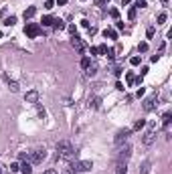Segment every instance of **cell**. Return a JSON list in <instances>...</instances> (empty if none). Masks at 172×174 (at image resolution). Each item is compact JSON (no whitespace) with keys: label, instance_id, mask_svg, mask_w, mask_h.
Instances as JSON below:
<instances>
[{"label":"cell","instance_id":"40","mask_svg":"<svg viewBox=\"0 0 172 174\" xmlns=\"http://www.w3.org/2000/svg\"><path fill=\"white\" fill-rule=\"evenodd\" d=\"M113 75H115V77H119V75H122V69L115 67V69H113Z\"/></svg>","mask_w":172,"mask_h":174},{"label":"cell","instance_id":"2","mask_svg":"<svg viewBox=\"0 0 172 174\" xmlns=\"http://www.w3.org/2000/svg\"><path fill=\"white\" fill-rule=\"evenodd\" d=\"M69 168L73 170V172H89V170L93 168V162L91 160H75Z\"/></svg>","mask_w":172,"mask_h":174},{"label":"cell","instance_id":"25","mask_svg":"<svg viewBox=\"0 0 172 174\" xmlns=\"http://www.w3.org/2000/svg\"><path fill=\"white\" fill-rule=\"evenodd\" d=\"M105 57H108L109 61H113V59H115V51H113V49H108V51H105Z\"/></svg>","mask_w":172,"mask_h":174},{"label":"cell","instance_id":"28","mask_svg":"<svg viewBox=\"0 0 172 174\" xmlns=\"http://www.w3.org/2000/svg\"><path fill=\"white\" fill-rule=\"evenodd\" d=\"M166 22V12H160L158 14V24H164Z\"/></svg>","mask_w":172,"mask_h":174},{"label":"cell","instance_id":"31","mask_svg":"<svg viewBox=\"0 0 172 174\" xmlns=\"http://www.w3.org/2000/svg\"><path fill=\"white\" fill-rule=\"evenodd\" d=\"M45 8H47V10L55 8V0H47V2H45Z\"/></svg>","mask_w":172,"mask_h":174},{"label":"cell","instance_id":"39","mask_svg":"<svg viewBox=\"0 0 172 174\" xmlns=\"http://www.w3.org/2000/svg\"><path fill=\"white\" fill-rule=\"evenodd\" d=\"M164 49H166V45H164V43H162V45H160V49H158V57H160V55H162V53H164Z\"/></svg>","mask_w":172,"mask_h":174},{"label":"cell","instance_id":"45","mask_svg":"<svg viewBox=\"0 0 172 174\" xmlns=\"http://www.w3.org/2000/svg\"><path fill=\"white\" fill-rule=\"evenodd\" d=\"M0 174H2V166H0Z\"/></svg>","mask_w":172,"mask_h":174},{"label":"cell","instance_id":"9","mask_svg":"<svg viewBox=\"0 0 172 174\" xmlns=\"http://www.w3.org/2000/svg\"><path fill=\"white\" fill-rule=\"evenodd\" d=\"M71 45H73V47L77 49L79 53H85V43H83L81 39H79L77 34H73V39H71Z\"/></svg>","mask_w":172,"mask_h":174},{"label":"cell","instance_id":"42","mask_svg":"<svg viewBox=\"0 0 172 174\" xmlns=\"http://www.w3.org/2000/svg\"><path fill=\"white\" fill-rule=\"evenodd\" d=\"M91 55H99V49L97 47H91Z\"/></svg>","mask_w":172,"mask_h":174},{"label":"cell","instance_id":"47","mask_svg":"<svg viewBox=\"0 0 172 174\" xmlns=\"http://www.w3.org/2000/svg\"><path fill=\"white\" fill-rule=\"evenodd\" d=\"M83 2H85V0H83Z\"/></svg>","mask_w":172,"mask_h":174},{"label":"cell","instance_id":"41","mask_svg":"<svg viewBox=\"0 0 172 174\" xmlns=\"http://www.w3.org/2000/svg\"><path fill=\"white\" fill-rule=\"evenodd\" d=\"M81 26H83V29H89V20H81Z\"/></svg>","mask_w":172,"mask_h":174},{"label":"cell","instance_id":"33","mask_svg":"<svg viewBox=\"0 0 172 174\" xmlns=\"http://www.w3.org/2000/svg\"><path fill=\"white\" fill-rule=\"evenodd\" d=\"M109 14H111V18H118V16H119V10L118 8H111V10H109Z\"/></svg>","mask_w":172,"mask_h":174},{"label":"cell","instance_id":"30","mask_svg":"<svg viewBox=\"0 0 172 174\" xmlns=\"http://www.w3.org/2000/svg\"><path fill=\"white\" fill-rule=\"evenodd\" d=\"M146 0H136V8H146Z\"/></svg>","mask_w":172,"mask_h":174},{"label":"cell","instance_id":"5","mask_svg":"<svg viewBox=\"0 0 172 174\" xmlns=\"http://www.w3.org/2000/svg\"><path fill=\"white\" fill-rule=\"evenodd\" d=\"M25 34L29 37V39H37V37L41 34V26L37 22H29L25 26Z\"/></svg>","mask_w":172,"mask_h":174},{"label":"cell","instance_id":"34","mask_svg":"<svg viewBox=\"0 0 172 174\" xmlns=\"http://www.w3.org/2000/svg\"><path fill=\"white\" fill-rule=\"evenodd\" d=\"M20 170V166L16 164V162H12V164H10V172H18Z\"/></svg>","mask_w":172,"mask_h":174},{"label":"cell","instance_id":"3","mask_svg":"<svg viewBox=\"0 0 172 174\" xmlns=\"http://www.w3.org/2000/svg\"><path fill=\"white\" fill-rule=\"evenodd\" d=\"M130 134H132V130H128V128H123V130H119L118 134H115V146H123V144H128V140H130Z\"/></svg>","mask_w":172,"mask_h":174},{"label":"cell","instance_id":"38","mask_svg":"<svg viewBox=\"0 0 172 174\" xmlns=\"http://www.w3.org/2000/svg\"><path fill=\"white\" fill-rule=\"evenodd\" d=\"M43 174H59V172H57V170H55V168H49V170H45Z\"/></svg>","mask_w":172,"mask_h":174},{"label":"cell","instance_id":"19","mask_svg":"<svg viewBox=\"0 0 172 174\" xmlns=\"http://www.w3.org/2000/svg\"><path fill=\"white\" fill-rule=\"evenodd\" d=\"M20 170H22V174H30L33 172V166H30V162H25V164L20 166Z\"/></svg>","mask_w":172,"mask_h":174},{"label":"cell","instance_id":"7","mask_svg":"<svg viewBox=\"0 0 172 174\" xmlns=\"http://www.w3.org/2000/svg\"><path fill=\"white\" fill-rule=\"evenodd\" d=\"M156 105H158V93H152L150 97L144 99V111H152Z\"/></svg>","mask_w":172,"mask_h":174},{"label":"cell","instance_id":"32","mask_svg":"<svg viewBox=\"0 0 172 174\" xmlns=\"http://www.w3.org/2000/svg\"><path fill=\"white\" fill-rule=\"evenodd\" d=\"M138 51H140V53H146V51H148V43H140Z\"/></svg>","mask_w":172,"mask_h":174},{"label":"cell","instance_id":"4","mask_svg":"<svg viewBox=\"0 0 172 174\" xmlns=\"http://www.w3.org/2000/svg\"><path fill=\"white\" fill-rule=\"evenodd\" d=\"M47 158V150L45 148H39V150H34V152H30V164H41L43 160Z\"/></svg>","mask_w":172,"mask_h":174},{"label":"cell","instance_id":"27","mask_svg":"<svg viewBox=\"0 0 172 174\" xmlns=\"http://www.w3.org/2000/svg\"><path fill=\"white\" fill-rule=\"evenodd\" d=\"M89 63H91V59H89V57H83V59H81V67H83V69H87Z\"/></svg>","mask_w":172,"mask_h":174},{"label":"cell","instance_id":"16","mask_svg":"<svg viewBox=\"0 0 172 174\" xmlns=\"http://www.w3.org/2000/svg\"><path fill=\"white\" fill-rule=\"evenodd\" d=\"M53 26H55L57 30H63V29H65V20H61V18H55V20H53Z\"/></svg>","mask_w":172,"mask_h":174},{"label":"cell","instance_id":"35","mask_svg":"<svg viewBox=\"0 0 172 174\" xmlns=\"http://www.w3.org/2000/svg\"><path fill=\"white\" fill-rule=\"evenodd\" d=\"M99 55H105V51H108V47H105V45H99Z\"/></svg>","mask_w":172,"mask_h":174},{"label":"cell","instance_id":"15","mask_svg":"<svg viewBox=\"0 0 172 174\" xmlns=\"http://www.w3.org/2000/svg\"><path fill=\"white\" fill-rule=\"evenodd\" d=\"M2 24H4V26H14L16 24V16H6V18L2 20Z\"/></svg>","mask_w":172,"mask_h":174},{"label":"cell","instance_id":"26","mask_svg":"<svg viewBox=\"0 0 172 174\" xmlns=\"http://www.w3.org/2000/svg\"><path fill=\"white\" fill-rule=\"evenodd\" d=\"M140 61H142V57H138V55H136V57H132V59H130V63H132L134 67H138V65H140Z\"/></svg>","mask_w":172,"mask_h":174},{"label":"cell","instance_id":"21","mask_svg":"<svg viewBox=\"0 0 172 174\" xmlns=\"http://www.w3.org/2000/svg\"><path fill=\"white\" fill-rule=\"evenodd\" d=\"M144 126H146V120H138L136 124H134V130H136V132H140Z\"/></svg>","mask_w":172,"mask_h":174},{"label":"cell","instance_id":"10","mask_svg":"<svg viewBox=\"0 0 172 174\" xmlns=\"http://www.w3.org/2000/svg\"><path fill=\"white\" fill-rule=\"evenodd\" d=\"M115 174H128V162L118 160V164H115Z\"/></svg>","mask_w":172,"mask_h":174},{"label":"cell","instance_id":"12","mask_svg":"<svg viewBox=\"0 0 172 174\" xmlns=\"http://www.w3.org/2000/svg\"><path fill=\"white\" fill-rule=\"evenodd\" d=\"M37 14V8H34V6H29V8L25 10V12H22V16H25V20H29V18H33V16Z\"/></svg>","mask_w":172,"mask_h":174},{"label":"cell","instance_id":"23","mask_svg":"<svg viewBox=\"0 0 172 174\" xmlns=\"http://www.w3.org/2000/svg\"><path fill=\"white\" fill-rule=\"evenodd\" d=\"M99 103H101V99H99V97H93V99H89V105L95 107V109L99 107Z\"/></svg>","mask_w":172,"mask_h":174},{"label":"cell","instance_id":"14","mask_svg":"<svg viewBox=\"0 0 172 174\" xmlns=\"http://www.w3.org/2000/svg\"><path fill=\"white\" fill-rule=\"evenodd\" d=\"M103 37H105V39H118V33L113 29H105L103 30Z\"/></svg>","mask_w":172,"mask_h":174},{"label":"cell","instance_id":"29","mask_svg":"<svg viewBox=\"0 0 172 174\" xmlns=\"http://www.w3.org/2000/svg\"><path fill=\"white\" fill-rule=\"evenodd\" d=\"M136 10H138L136 6H134V8H130V12H128V18H130V20H134V18H136Z\"/></svg>","mask_w":172,"mask_h":174},{"label":"cell","instance_id":"46","mask_svg":"<svg viewBox=\"0 0 172 174\" xmlns=\"http://www.w3.org/2000/svg\"><path fill=\"white\" fill-rule=\"evenodd\" d=\"M0 39H2V33H0Z\"/></svg>","mask_w":172,"mask_h":174},{"label":"cell","instance_id":"37","mask_svg":"<svg viewBox=\"0 0 172 174\" xmlns=\"http://www.w3.org/2000/svg\"><path fill=\"white\" fill-rule=\"evenodd\" d=\"M146 34H148V39H152V37H154V29H152V26L146 30Z\"/></svg>","mask_w":172,"mask_h":174},{"label":"cell","instance_id":"1","mask_svg":"<svg viewBox=\"0 0 172 174\" xmlns=\"http://www.w3.org/2000/svg\"><path fill=\"white\" fill-rule=\"evenodd\" d=\"M57 154H59L61 158H73L77 152H75V148H73V144H71V142L63 140V142H59V144H57Z\"/></svg>","mask_w":172,"mask_h":174},{"label":"cell","instance_id":"36","mask_svg":"<svg viewBox=\"0 0 172 174\" xmlns=\"http://www.w3.org/2000/svg\"><path fill=\"white\" fill-rule=\"evenodd\" d=\"M108 2H109V0H95V4H97V6H105Z\"/></svg>","mask_w":172,"mask_h":174},{"label":"cell","instance_id":"22","mask_svg":"<svg viewBox=\"0 0 172 174\" xmlns=\"http://www.w3.org/2000/svg\"><path fill=\"white\" fill-rule=\"evenodd\" d=\"M53 16H43V26H53Z\"/></svg>","mask_w":172,"mask_h":174},{"label":"cell","instance_id":"17","mask_svg":"<svg viewBox=\"0 0 172 174\" xmlns=\"http://www.w3.org/2000/svg\"><path fill=\"white\" fill-rule=\"evenodd\" d=\"M170 121H172V113H164L162 124H164V128H166V132H168V126H170Z\"/></svg>","mask_w":172,"mask_h":174},{"label":"cell","instance_id":"43","mask_svg":"<svg viewBox=\"0 0 172 174\" xmlns=\"http://www.w3.org/2000/svg\"><path fill=\"white\" fill-rule=\"evenodd\" d=\"M55 4H59V6H63V4H67V0H55Z\"/></svg>","mask_w":172,"mask_h":174},{"label":"cell","instance_id":"6","mask_svg":"<svg viewBox=\"0 0 172 174\" xmlns=\"http://www.w3.org/2000/svg\"><path fill=\"white\" fill-rule=\"evenodd\" d=\"M154 140H156V126H150L148 132L144 134V138H142V144L144 146H152Z\"/></svg>","mask_w":172,"mask_h":174},{"label":"cell","instance_id":"8","mask_svg":"<svg viewBox=\"0 0 172 174\" xmlns=\"http://www.w3.org/2000/svg\"><path fill=\"white\" fill-rule=\"evenodd\" d=\"M25 99L29 103H34V105H37V103H39V91H37V89H30V91H26L25 93Z\"/></svg>","mask_w":172,"mask_h":174},{"label":"cell","instance_id":"44","mask_svg":"<svg viewBox=\"0 0 172 174\" xmlns=\"http://www.w3.org/2000/svg\"><path fill=\"white\" fill-rule=\"evenodd\" d=\"M130 2H132V0H122V4H130Z\"/></svg>","mask_w":172,"mask_h":174},{"label":"cell","instance_id":"24","mask_svg":"<svg viewBox=\"0 0 172 174\" xmlns=\"http://www.w3.org/2000/svg\"><path fill=\"white\" fill-rule=\"evenodd\" d=\"M18 158L22 160V162H29V160H30V152H20Z\"/></svg>","mask_w":172,"mask_h":174},{"label":"cell","instance_id":"18","mask_svg":"<svg viewBox=\"0 0 172 174\" xmlns=\"http://www.w3.org/2000/svg\"><path fill=\"white\" fill-rule=\"evenodd\" d=\"M134 81H136V75H134V73H132V71H130V73H126V83H128V85H130V87H132V85H134Z\"/></svg>","mask_w":172,"mask_h":174},{"label":"cell","instance_id":"13","mask_svg":"<svg viewBox=\"0 0 172 174\" xmlns=\"http://www.w3.org/2000/svg\"><path fill=\"white\" fill-rule=\"evenodd\" d=\"M150 168H152V162H150V160H144L142 168H140V174H148V172H150Z\"/></svg>","mask_w":172,"mask_h":174},{"label":"cell","instance_id":"20","mask_svg":"<svg viewBox=\"0 0 172 174\" xmlns=\"http://www.w3.org/2000/svg\"><path fill=\"white\" fill-rule=\"evenodd\" d=\"M8 87H10V91H12V93H18L20 91V87H18V83H16V81H8Z\"/></svg>","mask_w":172,"mask_h":174},{"label":"cell","instance_id":"11","mask_svg":"<svg viewBox=\"0 0 172 174\" xmlns=\"http://www.w3.org/2000/svg\"><path fill=\"white\" fill-rule=\"evenodd\" d=\"M95 73H97V65H95L93 61H91V63H89V67L85 69V75H87V77H93Z\"/></svg>","mask_w":172,"mask_h":174}]
</instances>
